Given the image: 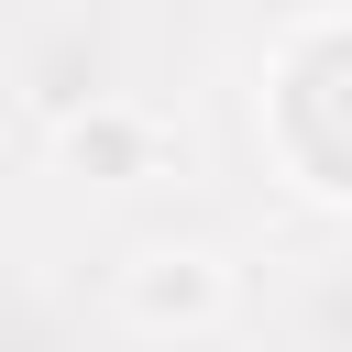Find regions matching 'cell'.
Here are the masks:
<instances>
[{"label": "cell", "mask_w": 352, "mask_h": 352, "mask_svg": "<svg viewBox=\"0 0 352 352\" xmlns=\"http://www.w3.org/2000/svg\"><path fill=\"white\" fill-rule=\"evenodd\" d=\"M165 308H187V319L209 308V275H198L187 253H176V275H143V319H165Z\"/></svg>", "instance_id": "6da1fadb"}]
</instances>
